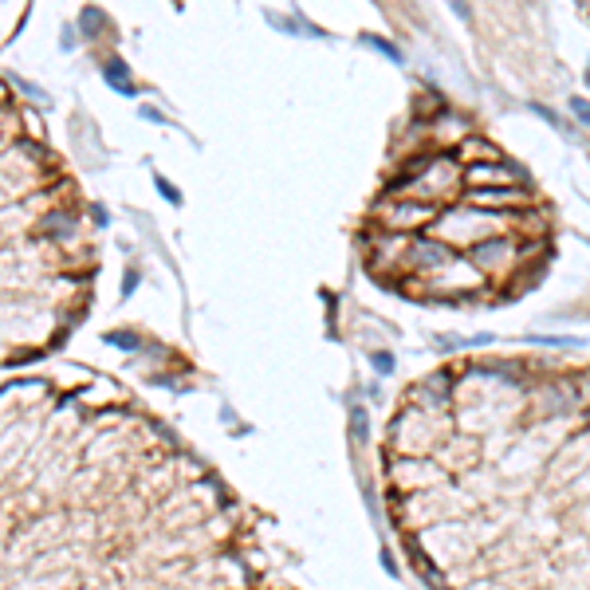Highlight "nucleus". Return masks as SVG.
I'll use <instances>...</instances> for the list:
<instances>
[{
	"label": "nucleus",
	"instance_id": "16",
	"mask_svg": "<svg viewBox=\"0 0 590 590\" xmlns=\"http://www.w3.org/2000/svg\"><path fill=\"white\" fill-rule=\"evenodd\" d=\"M453 8H457L460 20H469V0H453Z\"/></svg>",
	"mask_w": 590,
	"mask_h": 590
},
{
	"label": "nucleus",
	"instance_id": "5",
	"mask_svg": "<svg viewBox=\"0 0 590 590\" xmlns=\"http://www.w3.org/2000/svg\"><path fill=\"white\" fill-rule=\"evenodd\" d=\"M460 201L472 209H484V213H519V209H531L535 197H531L528 185H492V189H465Z\"/></svg>",
	"mask_w": 590,
	"mask_h": 590
},
{
	"label": "nucleus",
	"instance_id": "9",
	"mask_svg": "<svg viewBox=\"0 0 590 590\" xmlns=\"http://www.w3.org/2000/svg\"><path fill=\"white\" fill-rule=\"evenodd\" d=\"M453 157H457L460 166H476V162H500V146L496 142H488V138H480V134H469L465 142L453 150Z\"/></svg>",
	"mask_w": 590,
	"mask_h": 590
},
{
	"label": "nucleus",
	"instance_id": "11",
	"mask_svg": "<svg viewBox=\"0 0 590 590\" xmlns=\"http://www.w3.org/2000/svg\"><path fill=\"white\" fill-rule=\"evenodd\" d=\"M531 110H535V114H539V119L547 122V126H555L559 134H571V122H566V119H559V114H555V110H547L543 103H531Z\"/></svg>",
	"mask_w": 590,
	"mask_h": 590
},
{
	"label": "nucleus",
	"instance_id": "1",
	"mask_svg": "<svg viewBox=\"0 0 590 590\" xmlns=\"http://www.w3.org/2000/svg\"><path fill=\"white\" fill-rule=\"evenodd\" d=\"M429 236L445 241L449 248L457 252H469L480 241H492V236H512V225H507V213H484V209H472L465 201L457 205H445L441 217L433 220Z\"/></svg>",
	"mask_w": 590,
	"mask_h": 590
},
{
	"label": "nucleus",
	"instance_id": "15",
	"mask_svg": "<svg viewBox=\"0 0 590 590\" xmlns=\"http://www.w3.org/2000/svg\"><path fill=\"white\" fill-rule=\"evenodd\" d=\"M157 189H162V193H166V197H169V201H181V193H177V189H173V185H169V181H162V177H157Z\"/></svg>",
	"mask_w": 590,
	"mask_h": 590
},
{
	"label": "nucleus",
	"instance_id": "10",
	"mask_svg": "<svg viewBox=\"0 0 590 590\" xmlns=\"http://www.w3.org/2000/svg\"><path fill=\"white\" fill-rule=\"evenodd\" d=\"M366 44H370V48L378 51V55H385V60H390V63H398V67H401V63H406V55H401V51L394 48V44H390V40H385V36H366Z\"/></svg>",
	"mask_w": 590,
	"mask_h": 590
},
{
	"label": "nucleus",
	"instance_id": "14",
	"mask_svg": "<svg viewBox=\"0 0 590 590\" xmlns=\"http://www.w3.org/2000/svg\"><path fill=\"white\" fill-rule=\"evenodd\" d=\"M354 437H358V441L366 437V413L362 410H354Z\"/></svg>",
	"mask_w": 590,
	"mask_h": 590
},
{
	"label": "nucleus",
	"instance_id": "7",
	"mask_svg": "<svg viewBox=\"0 0 590 590\" xmlns=\"http://www.w3.org/2000/svg\"><path fill=\"white\" fill-rule=\"evenodd\" d=\"M492 185H523V173H519L512 162H476V166H465V189H492Z\"/></svg>",
	"mask_w": 590,
	"mask_h": 590
},
{
	"label": "nucleus",
	"instance_id": "2",
	"mask_svg": "<svg viewBox=\"0 0 590 590\" xmlns=\"http://www.w3.org/2000/svg\"><path fill=\"white\" fill-rule=\"evenodd\" d=\"M437 217H441V205L413 201V197H394V193H382V197L374 201V209H370L374 229L406 232V236H422V232H429Z\"/></svg>",
	"mask_w": 590,
	"mask_h": 590
},
{
	"label": "nucleus",
	"instance_id": "4",
	"mask_svg": "<svg viewBox=\"0 0 590 590\" xmlns=\"http://www.w3.org/2000/svg\"><path fill=\"white\" fill-rule=\"evenodd\" d=\"M453 256H457V248H449L445 241H437V236L422 232V236H413L410 252H406V268H401V276H406V279H429L433 272H441Z\"/></svg>",
	"mask_w": 590,
	"mask_h": 590
},
{
	"label": "nucleus",
	"instance_id": "12",
	"mask_svg": "<svg viewBox=\"0 0 590 590\" xmlns=\"http://www.w3.org/2000/svg\"><path fill=\"white\" fill-rule=\"evenodd\" d=\"M571 110H575L578 122H587L590 126V98H571Z\"/></svg>",
	"mask_w": 590,
	"mask_h": 590
},
{
	"label": "nucleus",
	"instance_id": "6",
	"mask_svg": "<svg viewBox=\"0 0 590 590\" xmlns=\"http://www.w3.org/2000/svg\"><path fill=\"white\" fill-rule=\"evenodd\" d=\"M413 236L406 232H385V229H374L366 248H370V268L374 272H398L406 268V252H410Z\"/></svg>",
	"mask_w": 590,
	"mask_h": 590
},
{
	"label": "nucleus",
	"instance_id": "3",
	"mask_svg": "<svg viewBox=\"0 0 590 590\" xmlns=\"http://www.w3.org/2000/svg\"><path fill=\"white\" fill-rule=\"evenodd\" d=\"M469 260L480 268V276L488 279V284L507 279L512 272L523 268V252H519L516 236H492V241H480L476 248H469Z\"/></svg>",
	"mask_w": 590,
	"mask_h": 590
},
{
	"label": "nucleus",
	"instance_id": "8",
	"mask_svg": "<svg viewBox=\"0 0 590 590\" xmlns=\"http://www.w3.org/2000/svg\"><path fill=\"white\" fill-rule=\"evenodd\" d=\"M507 225H512V236H516V241H547V232H551V217H547L539 205L507 213Z\"/></svg>",
	"mask_w": 590,
	"mask_h": 590
},
{
	"label": "nucleus",
	"instance_id": "13",
	"mask_svg": "<svg viewBox=\"0 0 590 590\" xmlns=\"http://www.w3.org/2000/svg\"><path fill=\"white\" fill-rule=\"evenodd\" d=\"M374 366H378L382 374H390V370H394V358H390L385 350H378V354H374Z\"/></svg>",
	"mask_w": 590,
	"mask_h": 590
}]
</instances>
